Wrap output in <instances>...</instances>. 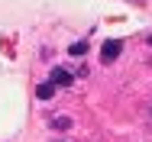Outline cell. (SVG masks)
<instances>
[{
  "label": "cell",
  "mask_w": 152,
  "mask_h": 142,
  "mask_svg": "<svg viewBox=\"0 0 152 142\" xmlns=\"http://www.w3.org/2000/svg\"><path fill=\"white\" fill-rule=\"evenodd\" d=\"M68 52H71V55H84V52H88V42H75Z\"/></svg>",
  "instance_id": "5b68a950"
},
{
  "label": "cell",
  "mask_w": 152,
  "mask_h": 142,
  "mask_svg": "<svg viewBox=\"0 0 152 142\" xmlns=\"http://www.w3.org/2000/svg\"><path fill=\"white\" fill-rule=\"evenodd\" d=\"M149 45H152V36H149Z\"/></svg>",
  "instance_id": "8992f818"
},
{
  "label": "cell",
  "mask_w": 152,
  "mask_h": 142,
  "mask_svg": "<svg viewBox=\"0 0 152 142\" xmlns=\"http://www.w3.org/2000/svg\"><path fill=\"white\" fill-rule=\"evenodd\" d=\"M52 126H58V129H71V116H58V119H52Z\"/></svg>",
  "instance_id": "277c9868"
},
{
  "label": "cell",
  "mask_w": 152,
  "mask_h": 142,
  "mask_svg": "<svg viewBox=\"0 0 152 142\" xmlns=\"http://www.w3.org/2000/svg\"><path fill=\"white\" fill-rule=\"evenodd\" d=\"M120 52H123V42L110 39V42L100 45V61H113V58H120Z\"/></svg>",
  "instance_id": "6da1fadb"
},
{
  "label": "cell",
  "mask_w": 152,
  "mask_h": 142,
  "mask_svg": "<svg viewBox=\"0 0 152 142\" xmlns=\"http://www.w3.org/2000/svg\"><path fill=\"white\" fill-rule=\"evenodd\" d=\"M49 84H55V87H68V84H71V74H68L65 68H52V78H49Z\"/></svg>",
  "instance_id": "7a4b0ae2"
},
{
  "label": "cell",
  "mask_w": 152,
  "mask_h": 142,
  "mask_svg": "<svg viewBox=\"0 0 152 142\" xmlns=\"http://www.w3.org/2000/svg\"><path fill=\"white\" fill-rule=\"evenodd\" d=\"M36 97H39V100H49V97H55V84H39V87H36Z\"/></svg>",
  "instance_id": "3957f363"
}]
</instances>
